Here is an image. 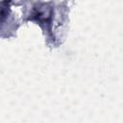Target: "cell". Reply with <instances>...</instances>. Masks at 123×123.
Masks as SVG:
<instances>
[{
	"label": "cell",
	"instance_id": "cell-1",
	"mask_svg": "<svg viewBox=\"0 0 123 123\" xmlns=\"http://www.w3.org/2000/svg\"><path fill=\"white\" fill-rule=\"evenodd\" d=\"M52 12V8L48 4H39L33 9L30 19L36 20L39 24H46L51 19Z\"/></svg>",
	"mask_w": 123,
	"mask_h": 123
},
{
	"label": "cell",
	"instance_id": "cell-2",
	"mask_svg": "<svg viewBox=\"0 0 123 123\" xmlns=\"http://www.w3.org/2000/svg\"><path fill=\"white\" fill-rule=\"evenodd\" d=\"M10 12V1L4 0L0 3V22L4 21Z\"/></svg>",
	"mask_w": 123,
	"mask_h": 123
}]
</instances>
